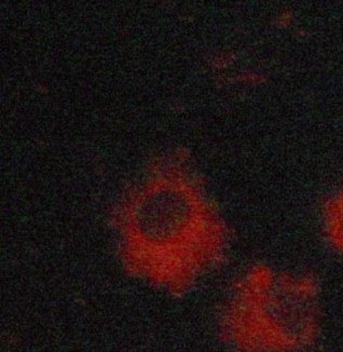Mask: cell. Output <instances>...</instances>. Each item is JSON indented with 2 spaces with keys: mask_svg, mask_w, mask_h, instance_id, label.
Segmentation results:
<instances>
[{
  "mask_svg": "<svg viewBox=\"0 0 343 352\" xmlns=\"http://www.w3.org/2000/svg\"><path fill=\"white\" fill-rule=\"evenodd\" d=\"M144 206L146 272L170 292H186L223 257V221L179 170L155 179Z\"/></svg>",
  "mask_w": 343,
  "mask_h": 352,
  "instance_id": "1",
  "label": "cell"
},
{
  "mask_svg": "<svg viewBox=\"0 0 343 352\" xmlns=\"http://www.w3.org/2000/svg\"><path fill=\"white\" fill-rule=\"evenodd\" d=\"M321 280L316 272L252 267L227 314L229 335L247 352H301L318 338Z\"/></svg>",
  "mask_w": 343,
  "mask_h": 352,
  "instance_id": "2",
  "label": "cell"
},
{
  "mask_svg": "<svg viewBox=\"0 0 343 352\" xmlns=\"http://www.w3.org/2000/svg\"><path fill=\"white\" fill-rule=\"evenodd\" d=\"M326 238L343 255V190L329 198L323 208Z\"/></svg>",
  "mask_w": 343,
  "mask_h": 352,
  "instance_id": "3",
  "label": "cell"
}]
</instances>
